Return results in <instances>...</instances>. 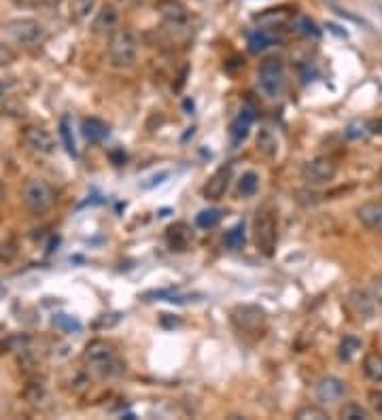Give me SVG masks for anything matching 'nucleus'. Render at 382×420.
Segmentation results:
<instances>
[{
    "mask_svg": "<svg viewBox=\"0 0 382 420\" xmlns=\"http://www.w3.org/2000/svg\"><path fill=\"white\" fill-rule=\"evenodd\" d=\"M24 204L32 214H47L56 206V191L43 179H28L24 185Z\"/></svg>",
    "mask_w": 382,
    "mask_h": 420,
    "instance_id": "39448f33",
    "label": "nucleus"
},
{
    "mask_svg": "<svg viewBox=\"0 0 382 420\" xmlns=\"http://www.w3.org/2000/svg\"><path fill=\"white\" fill-rule=\"evenodd\" d=\"M253 121H255V110H253V106H249V104L242 106V108L238 110V115L234 117L232 125H230V140H232L234 147L246 140V136H249V132H251Z\"/></svg>",
    "mask_w": 382,
    "mask_h": 420,
    "instance_id": "2eb2a0df",
    "label": "nucleus"
},
{
    "mask_svg": "<svg viewBox=\"0 0 382 420\" xmlns=\"http://www.w3.org/2000/svg\"><path fill=\"white\" fill-rule=\"evenodd\" d=\"M378 299L370 289H353L346 297V308L359 321H372L378 312Z\"/></svg>",
    "mask_w": 382,
    "mask_h": 420,
    "instance_id": "9d476101",
    "label": "nucleus"
},
{
    "mask_svg": "<svg viewBox=\"0 0 382 420\" xmlns=\"http://www.w3.org/2000/svg\"><path fill=\"white\" fill-rule=\"evenodd\" d=\"M296 418L298 420H325L329 418V414L323 410V408H317V406H304L296 412Z\"/></svg>",
    "mask_w": 382,
    "mask_h": 420,
    "instance_id": "c756f323",
    "label": "nucleus"
},
{
    "mask_svg": "<svg viewBox=\"0 0 382 420\" xmlns=\"http://www.w3.org/2000/svg\"><path fill=\"white\" fill-rule=\"evenodd\" d=\"M314 395L321 406H338L346 399L348 384L338 375H323L314 386Z\"/></svg>",
    "mask_w": 382,
    "mask_h": 420,
    "instance_id": "1a4fd4ad",
    "label": "nucleus"
},
{
    "mask_svg": "<svg viewBox=\"0 0 382 420\" xmlns=\"http://www.w3.org/2000/svg\"><path fill=\"white\" fill-rule=\"evenodd\" d=\"M276 34H272L270 30H257L249 36V49L251 53H263L265 49H270L272 45H276Z\"/></svg>",
    "mask_w": 382,
    "mask_h": 420,
    "instance_id": "412c9836",
    "label": "nucleus"
},
{
    "mask_svg": "<svg viewBox=\"0 0 382 420\" xmlns=\"http://www.w3.org/2000/svg\"><path fill=\"white\" fill-rule=\"evenodd\" d=\"M253 242L261 255H274L278 245V210L272 204H263L257 208L253 219Z\"/></svg>",
    "mask_w": 382,
    "mask_h": 420,
    "instance_id": "f03ea898",
    "label": "nucleus"
},
{
    "mask_svg": "<svg viewBox=\"0 0 382 420\" xmlns=\"http://www.w3.org/2000/svg\"><path fill=\"white\" fill-rule=\"evenodd\" d=\"M119 30V11L115 5H104L92 21V32L96 36H113Z\"/></svg>",
    "mask_w": 382,
    "mask_h": 420,
    "instance_id": "4468645a",
    "label": "nucleus"
},
{
    "mask_svg": "<svg viewBox=\"0 0 382 420\" xmlns=\"http://www.w3.org/2000/svg\"><path fill=\"white\" fill-rule=\"evenodd\" d=\"M232 321L238 327V331H244V334H257V331H263L267 314L263 308L259 306H236L232 310Z\"/></svg>",
    "mask_w": 382,
    "mask_h": 420,
    "instance_id": "6e6552de",
    "label": "nucleus"
},
{
    "mask_svg": "<svg viewBox=\"0 0 382 420\" xmlns=\"http://www.w3.org/2000/svg\"><path fill=\"white\" fill-rule=\"evenodd\" d=\"M81 132L89 143H104L110 134V127L98 117H85L81 121Z\"/></svg>",
    "mask_w": 382,
    "mask_h": 420,
    "instance_id": "6ab92c4d",
    "label": "nucleus"
},
{
    "mask_svg": "<svg viewBox=\"0 0 382 420\" xmlns=\"http://www.w3.org/2000/svg\"><path fill=\"white\" fill-rule=\"evenodd\" d=\"M294 28H296L298 34H302L306 38H319L321 36V30L317 28V24H314V21L310 17H306V15H298L294 19Z\"/></svg>",
    "mask_w": 382,
    "mask_h": 420,
    "instance_id": "bb28decb",
    "label": "nucleus"
},
{
    "mask_svg": "<svg viewBox=\"0 0 382 420\" xmlns=\"http://www.w3.org/2000/svg\"><path fill=\"white\" fill-rule=\"evenodd\" d=\"M36 5H43V7H58L62 0H34Z\"/></svg>",
    "mask_w": 382,
    "mask_h": 420,
    "instance_id": "c9c22d12",
    "label": "nucleus"
},
{
    "mask_svg": "<svg viewBox=\"0 0 382 420\" xmlns=\"http://www.w3.org/2000/svg\"><path fill=\"white\" fill-rule=\"evenodd\" d=\"M359 350H361V340L355 338V336H344L340 346H338V357H340V361L348 363V361L355 359V355Z\"/></svg>",
    "mask_w": 382,
    "mask_h": 420,
    "instance_id": "b1692460",
    "label": "nucleus"
},
{
    "mask_svg": "<svg viewBox=\"0 0 382 420\" xmlns=\"http://www.w3.org/2000/svg\"><path fill=\"white\" fill-rule=\"evenodd\" d=\"M259 183H261V179H259V174L255 172V170H246L240 179H238V185H236V193H238V197H253V195H257V191H259Z\"/></svg>",
    "mask_w": 382,
    "mask_h": 420,
    "instance_id": "aec40b11",
    "label": "nucleus"
},
{
    "mask_svg": "<svg viewBox=\"0 0 382 420\" xmlns=\"http://www.w3.org/2000/svg\"><path fill=\"white\" fill-rule=\"evenodd\" d=\"M221 219H223V210L219 208H204V210H200L195 214V225L200 230H213L221 223Z\"/></svg>",
    "mask_w": 382,
    "mask_h": 420,
    "instance_id": "5701e85b",
    "label": "nucleus"
},
{
    "mask_svg": "<svg viewBox=\"0 0 382 420\" xmlns=\"http://www.w3.org/2000/svg\"><path fill=\"white\" fill-rule=\"evenodd\" d=\"M255 149L259 156H263L265 160H274L280 151V140L270 127H261L255 136Z\"/></svg>",
    "mask_w": 382,
    "mask_h": 420,
    "instance_id": "a211bd4d",
    "label": "nucleus"
},
{
    "mask_svg": "<svg viewBox=\"0 0 382 420\" xmlns=\"http://www.w3.org/2000/svg\"><path fill=\"white\" fill-rule=\"evenodd\" d=\"M15 60H17V53L9 45L0 42V69H7V66H11Z\"/></svg>",
    "mask_w": 382,
    "mask_h": 420,
    "instance_id": "473e14b6",
    "label": "nucleus"
},
{
    "mask_svg": "<svg viewBox=\"0 0 382 420\" xmlns=\"http://www.w3.org/2000/svg\"><path fill=\"white\" fill-rule=\"evenodd\" d=\"M60 136H62V143H64L66 151H69V156L77 158L79 151H77V143H75V134H73V125H71V119L66 115L60 121Z\"/></svg>",
    "mask_w": 382,
    "mask_h": 420,
    "instance_id": "393cba45",
    "label": "nucleus"
},
{
    "mask_svg": "<svg viewBox=\"0 0 382 420\" xmlns=\"http://www.w3.org/2000/svg\"><path fill=\"white\" fill-rule=\"evenodd\" d=\"M230 181H232V164H226L217 168L204 185V197L211 202H219L223 195L230 189Z\"/></svg>",
    "mask_w": 382,
    "mask_h": 420,
    "instance_id": "ddd939ff",
    "label": "nucleus"
},
{
    "mask_svg": "<svg viewBox=\"0 0 382 420\" xmlns=\"http://www.w3.org/2000/svg\"><path fill=\"white\" fill-rule=\"evenodd\" d=\"M223 242H226V247L232 249V251H240L244 247L246 242V232H244V223H236L232 230L226 232V238H223Z\"/></svg>",
    "mask_w": 382,
    "mask_h": 420,
    "instance_id": "a878e982",
    "label": "nucleus"
},
{
    "mask_svg": "<svg viewBox=\"0 0 382 420\" xmlns=\"http://www.w3.org/2000/svg\"><path fill=\"white\" fill-rule=\"evenodd\" d=\"M363 373L372 382H382V355L380 352H368L363 359Z\"/></svg>",
    "mask_w": 382,
    "mask_h": 420,
    "instance_id": "4be33fe9",
    "label": "nucleus"
},
{
    "mask_svg": "<svg viewBox=\"0 0 382 420\" xmlns=\"http://www.w3.org/2000/svg\"><path fill=\"white\" fill-rule=\"evenodd\" d=\"M83 365H85L87 373H92L98 380L113 378V375H117L121 371L115 348L104 340H94L85 346Z\"/></svg>",
    "mask_w": 382,
    "mask_h": 420,
    "instance_id": "f257e3e1",
    "label": "nucleus"
},
{
    "mask_svg": "<svg viewBox=\"0 0 382 420\" xmlns=\"http://www.w3.org/2000/svg\"><path fill=\"white\" fill-rule=\"evenodd\" d=\"M96 7V0H73L71 3V13L77 21H83L89 17V13L94 11Z\"/></svg>",
    "mask_w": 382,
    "mask_h": 420,
    "instance_id": "c85d7f7f",
    "label": "nucleus"
},
{
    "mask_svg": "<svg viewBox=\"0 0 382 420\" xmlns=\"http://www.w3.org/2000/svg\"><path fill=\"white\" fill-rule=\"evenodd\" d=\"M300 174H302V181L308 187H321V185H327L335 179V174H338V164H335L333 158L317 156L302 166Z\"/></svg>",
    "mask_w": 382,
    "mask_h": 420,
    "instance_id": "423d86ee",
    "label": "nucleus"
},
{
    "mask_svg": "<svg viewBox=\"0 0 382 420\" xmlns=\"http://www.w3.org/2000/svg\"><path fill=\"white\" fill-rule=\"evenodd\" d=\"M7 34L21 47H32L45 38V26L32 17H17L7 24Z\"/></svg>",
    "mask_w": 382,
    "mask_h": 420,
    "instance_id": "0eeeda50",
    "label": "nucleus"
},
{
    "mask_svg": "<svg viewBox=\"0 0 382 420\" xmlns=\"http://www.w3.org/2000/svg\"><path fill=\"white\" fill-rule=\"evenodd\" d=\"M368 408L372 416L382 418V391H370L368 393Z\"/></svg>",
    "mask_w": 382,
    "mask_h": 420,
    "instance_id": "2f4dec72",
    "label": "nucleus"
},
{
    "mask_svg": "<svg viewBox=\"0 0 382 420\" xmlns=\"http://www.w3.org/2000/svg\"><path fill=\"white\" fill-rule=\"evenodd\" d=\"M11 87H13V81H0V98H3Z\"/></svg>",
    "mask_w": 382,
    "mask_h": 420,
    "instance_id": "f704fd0d",
    "label": "nucleus"
},
{
    "mask_svg": "<svg viewBox=\"0 0 382 420\" xmlns=\"http://www.w3.org/2000/svg\"><path fill=\"white\" fill-rule=\"evenodd\" d=\"M139 49H141L139 36L132 30L119 28L108 40V62L113 69L119 71L132 69L139 60Z\"/></svg>",
    "mask_w": 382,
    "mask_h": 420,
    "instance_id": "20e7f679",
    "label": "nucleus"
},
{
    "mask_svg": "<svg viewBox=\"0 0 382 420\" xmlns=\"http://www.w3.org/2000/svg\"><path fill=\"white\" fill-rule=\"evenodd\" d=\"M357 219L366 230L370 232H382V202L370 200L357 208Z\"/></svg>",
    "mask_w": 382,
    "mask_h": 420,
    "instance_id": "dca6fc26",
    "label": "nucleus"
},
{
    "mask_svg": "<svg viewBox=\"0 0 382 420\" xmlns=\"http://www.w3.org/2000/svg\"><path fill=\"white\" fill-rule=\"evenodd\" d=\"M340 418H344V420H368V418H372V412H370V408H363L361 404L350 402L340 410Z\"/></svg>",
    "mask_w": 382,
    "mask_h": 420,
    "instance_id": "cd10ccee",
    "label": "nucleus"
},
{
    "mask_svg": "<svg viewBox=\"0 0 382 420\" xmlns=\"http://www.w3.org/2000/svg\"><path fill=\"white\" fill-rule=\"evenodd\" d=\"M287 87V66L283 62V58L278 55H267L257 71V90L261 92V96H265L267 100L280 98Z\"/></svg>",
    "mask_w": 382,
    "mask_h": 420,
    "instance_id": "7ed1b4c3",
    "label": "nucleus"
},
{
    "mask_svg": "<svg viewBox=\"0 0 382 420\" xmlns=\"http://www.w3.org/2000/svg\"><path fill=\"white\" fill-rule=\"evenodd\" d=\"M21 140H24V145L32 153H36V156H51V153L56 151V140L51 136V132L40 127V125L26 127L24 134H21Z\"/></svg>",
    "mask_w": 382,
    "mask_h": 420,
    "instance_id": "f8f14e48",
    "label": "nucleus"
},
{
    "mask_svg": "<svg viewBox=\"0 0 382 420\" xmlns=\"http://www.w3.org/2000/svg\"><path fill=\"white\" fill-rule=\"evenodd\" d=\"M370 291L378 299V304H382V280H374L372 286H370Z\"/></svg>",
    "mask_w": 382,
    "mask_h": 420,
    "instance_id": "72a5a7b5",
    "label": "nucleus"
},
{
    "mask_svg": "<svg viewBox=\"0 0 382 420\" xmlns=\"http://www.w3.org/2000/svg\"><path fill=\"white\" fill-rule=\"evenodd\" d=\"M3 197H5V185L0 181V202H3Z\"/></svg>",
    "mask_w": 382,
    "mask_h": 420,
    "instance_id": "e433bc0d",
    "label": "nucleus"
},
{
    "mask_svg": "<svg viewBox=\"0 0 382 420\" xmlns=\"http://www.w3.org/2000/svg\"><path fill=\"white\" fill-rule=\"evenodd\" d=\"M166 242L170 251H176V253H183L191 247L193 242V232L187 223H174L168 227L166 232Z\"/></svg>",
    "mask_w": 382,
    "mask_h": 420,
    "instance_id": "f3484780",
    "label": "nucleus"
},
{
    "mask_svg": "<svg viewBox=\"0 0 382 420\" xmlns=\"http://www.w3.org/2000/svg\"><path fill=\"white\" fill-rule=\"evenodd\" d=\"M53 325L60 327L62 331H66V334H73V331L77 334V331H81V323L77 319L69 317V314H56L53 317Z\"/></svg>",
    "mask_w": 382,
    "mask_h": 420,
    "instance_id": "7c9ffc66",
    "label": "nucleus"
},
{
    "mask_svg": "<svg viewBox=\"0 0 382 420\" xmlns=\"http://www.w3.org/2000/svg\"><path fill=\"white\" fill-rule=\"evenodd\" d=\"M155 9L160 11L164 24L170 30H187L189 28V11L181 0H157Z\"/></svg>",
    "mask_w": 382,
    "mask_h": 420,
    "instance_id": "9b49d317",
    "label": "nucleus"
}]
</instances>
